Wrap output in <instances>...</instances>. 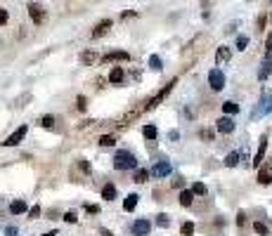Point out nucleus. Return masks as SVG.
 <instances>
[{
	"mask_svg": "<svg viewBox=\"0 0 272 236\" xmlns=\"http://www.w3.org/2000/svg\"><path fill=\"white\" fill-rule=\"evenodd\" d=\"M40 125H43L45 130H52L55 128V116H43V118H40Z\"/></svg>",
	"mask_w": 272,
	"mask_h": 236,
	"instance_id": "393cba45",
	"label": "nucleus"
},
{
	"mask_svg": "<svg viewBox=\"0 0 272 236\" xmlns=\"http://www.w3.org/2000/svg\"><path fill=\"white\" fill-rule=\"evenodd\" d=\"M253 229H256V234H260V236H267V234H270V227H267L265 222H256V224H253Z\"/></svg>",
	"mask_w": 272,
	"mask_h": 236,
	"instance_id": "5701e85b",
	"label": "nucleus"
},
{
	"mask_svg": "<svg viewBox=\"0 0 272 236\" xmlns=\"http://www.w3.org/2000/svg\"><path fill=\"white\" fill-rule=\"evenodd\" d=\"M192 192L197 194V196H206L208 189H206V184H204V182H197V184L192 186Z\"/></svg>",
	"mask_w": 272,
	"mask_h": 236,
	"instance_id": "a878e982",
	"label": "nucleus"
},
{
	"mask_svg": "<svg viewBox=\"0 0 272 236\" xmlns=\"http://www.w3.org/2000/svg\"><path fill=\"white\" fill-rule=\"evenodd\" d=\"M123 78H125V71L121 69V66H116V69L109 73V83H121Z\"/></svg>",
	"mask_w": 272,
	"mask_h": 236,
	"instance_id": "a211bd4d",
	"label": "nucleus"
},
{
	"mask_svg": "<svg viewBox=\"0 0 272 236\" xmlns=\"http://www.w3.org/2000/svg\"><path fill=\"white\" fill-rule=\"evenodd\" d=\"M192 201H194V192H192V189H185V192H180V206L190 208Z\"/></svg>",
	"mask_w": 272,
	"mask_h": 236,
	"instance_id": "f3484780",
	"label": "nucleus"
},
{
	"mask_svg": "<svg viewBox=\"0 0 272 236\" xmlns=\"http://www.w3.org/2000/svg\"><path fill=\"white\" fill-rule=\"evenodd\" d=\"M114 144H116V139H114L111 135H102V137H100V147H114Z\"/></svg>",
	"mask_w": 272,
	"mask_h": 236,
	"instance_id": "bb28decb",
	"label": "nucleus"
},
{
	"mask_svg": "<svg viewBox=\"0 0 272 236\" xmlns=\"http://www.w3.org/2000/svg\"><path fill=\"white\" fill-rule=\"evenodd\" d=\"M267 114H272V95L263 92L260 100H258V104H256V109H253V114H251V118L258 121V118H263V116H267Z\"/></svg>",
	"mask_w": 272,
	"mask_h": 236,
	"instance_id": "f03ea898",
	"label": "nucleus"
},
{
	"mask_svg": "<svg viewBox=\"0 0 272 236\" xmlns=\"http://www.w3.org/2000/svg\"><path fill=\"white\" fill-rule=\"evenodd\" d=\"M26 10H29V17L33 24H43L45 22V8L43 3H36V0H31L29 5H26Z\"/></svg>",
	"mask_w": 272,
	"mask_h": 236,
	"instance_id": "7ed1b4c3",
	"label": "nucleus"
},
{
	"mask_svg": "<svg viewBox=\"0 0 272 236\" xmlns=\"http://www.w3.org/2000/svg\"><path fill=\"white\" fill-rule=\"evenodd\" d=\"M222 111H225L228 116H235L237 111H239V104H235V102H225V104H222Z\"/></svg>",
	"mask_w": 272,
	"mask_h": 236,
	"instance_id": "4be33fe9",
	"label": "nucleus"
},
{
	"mask_svg": "<svg viewBox=\"0 0 272 236\" xmlns=\"http://www.w3.org/2000/svg\"><path fill=\"white\" fill-rule=\"evenodd\" d=\"M114 168L116 170H132V168H138V158L130 151H118L114 156Z\"/></svg>",
	"mask_w": 272,
	"mask_h": 236,
	"instance_id": "f257e3e1",
	"label": "nucleus"
},
{
	"mask_svg": "<svg viewBox=\"0 0 272 236\" xmlns=\"http://www.w3.org/2000/svg\"><path fill=\"white\" fill-rule=\"evenodd\" d=\"M170 170H173V168H170L168 161H159V163L152 168V175H154V177H168Z\"/></svg>",
	"mask_w": 272,
	"mask_h": 236,
	"instance_id": "f8f14e48",
	"label": "nucleus"
},
{
	"mask_svg": "<svg viewBox=\"0 0 272 236\" xmlns=\"http://www.w3.org/2000/svg\"><path fill=\"white\" fill-rule=\"evenodd\" d=\"M265 149H267V132L260 137V144H258V151H256V158H253V168H260L263 165V158H265Z\"/></svg>",
	"mask_w": 272,
	"mask_h": 236,
	"instance_id": "1a4fd4ad",
	"label": "nucleus"
},
{
	"mask_svg": "<svg viewBox=\"0 0 272 236\" xmlns=\"http://www.w3.org/2000/svg\"><path fill=\"white\" fill-rule=\"evenodd\" d=\"M128 17H135V12H132V10H128V12H121V19H128Z\"/></svg>",
	"mask_w": 272,
	"mask_h": 236,
	"instance_id": "c03bdc74",
	"label": "nucleus"
},
{
	"mask_svg": "<svg viewBox=\"0 0 272 236\" xmlns=\"http://www.w3.org/2000/svg\"><path fill=\"white\" fill-rule=\"evenodd\" d=\"M29 215H31V217H38V215H40V206H33L29 210Z\"/></svg>",
	"mask_w": 272,
	"mask_h": 236,
	"instance_id": "ea45409f",
	"label": "nucleus"
},
{
	"mask_svg": "<svg viewBox=\"0 0 272 236\" xmlns=\"http://www.w3.org/2000/svg\"><path fill=\"white\" fill-rule=\"evenodd\" d=\"M85 210H88V213H93V215H97V213H100V206H90V203H85Z\"/></svg>",
	"mask_w": 272,
	"mask_h": 236,
	"instance_id": "58836bf2",
	"label": "nucleus"
},
{
	"mask_svg": "<svg viewBox=\"0 0 272 236\" xmlns=\"http://www.w3.org/2000/svg\"><path fill=\"white\" fill-rule=\"evenodd\" d=\"M3 24H8V10L5 8H0V26H3Z\"/></svg>",
	"mask_w": 272,
	"mask_h": 236,
	"instance_id": "e433bc0d",
	"label": "nucleus"
},
{
	"mask_svg": "<svg viewBox=\"0 0 272 236\" xmlns=\"http://www.w3.org/2000/svg\"><path fill=\"white\" fill-rule=\"evenodd\" d=\"M175 83H177V80L173 78V80H170V83H168V85L163 87V90H161V92H159V95H156V97H152V100H149L147 104H145V107H147V109H154V107H156V104H159V102H161V100H166V95H168L170 90H173V85H175Z\"/></svg>",
	"mask_w": 272,
	"mask_h": 236,
	"instance_id": "6e6552de",
	"label": "nucleus"
},
{
	"mask_svg": "<svg viewBox=\"0 0 272 236\" xmlns=\"http://www.w3.org/2000/svg\"><path fill=\"white\" fill-rule=\"evenodd\" d=\"M265 24H267V15H260L258 17V22H256L258 31H265Z\"/></svg>",
	"mask_w": 272,
	"mask_h": 236,
	"instance_id": "f704fd0d",
	"label": "nucleus"
},
{
	"mask_svg": "<svg viewBox=\"0 0 272 236\" xmlns=\"http://www.w3.org/2000/svg\"><path fill=\"white\" fill-rule=\"evenodd\" d=\"M64 222H69V224H74V222H78V217H76L74 210H69V213H64Z\"/></svg>",
	"mask_w": 272,
	"mask_h": 236,
	"instance_id": "72a5a7b5",
	"label": "nucleus"
},
{
	"mask_svg": "<svg viewBox=\"0 0 272 236\" xmlns=\"http://www.w3.org/2000/svg\"><path fill=\"white\" fill-rule=\"evenodd\" d=\"M270 19H272V15H270Z\"/></svg>",
	"mask_w": 272,
	"mask_h": 236,
	"instance_id": "09e8293b",
	"label": "nucleus"
},
{
	"mask_svg": "<svg viewBox=\"0 0 272 236\" xmlns=\"http://www.w3.org/2000/svg\"><path fill=\"white\" fill-rule=\"evenodd\" d=\"M201 139H208V142H211V139H213V132H211V130H201Z\"/></svg>",
	"mask_w": 272,
	"mask_h": 236,
	"instance_id": "4c0bfd02",
	"label": "nucleus"
},
{
	"mask_svg": "<svg viewBox=\"0 0 272 236\" xmlns=\"http://www.w3.org/2000/svg\"><path fill=\"white\" fill-rule=\"evenodd\" d=\"M156 224H159V227H168L170 224V220H168V215H156Z\"/></svg>",
	"mask_w": 272,
	"mask_h": 236,
	"instance_id": "473e14b6",
	"label": "nucleus"
},
{
	"mask_svg": "<svg viewBox=\"0 0 272 236\" xmlns=\"http://www.w3.org/2000/svg\"><path fill=\"white\" fill-rule=\"evenodd\" d=\"M109 29H111V19H102V22L97 24L95 29H93V33H90V38H102L104 33H109Z\"/></svg>",
	"mask_w": 272,
	"mask_h": 236,
	"instance_id": "ddd939ff",
	"label": "nucleus"
},
{
	"mask_svg": "<svg viewBox=\"0 0 272 236\" xmlns=\"http://www.w3.org/2000/svg\"><path fill=\"white\" fill-rule=\"evenodd\" d=\"M258 184H272V161L258 168Z\"/></svg>",
	"mask_w": 272,
	"mask_h": 236,
	"instance_id": "0eeeda50",
	"label": "nucleus"
},
{
	"mask_svg": "<svg viewBox=\"0 0 272 236\" xmlns=\"http://www.w3.org/2000/svg\"><path fill=\"white\" fill-rule=\"evenodd\" d=\"M180 234H183V236H192V234H194V224H192V222H185L183 227H180Z\"/></svg>",
	"mask_w": 272,
	"mask_h": 236,
	"instance_id": "cd10ccee",
	"label": "nucleus"
},
{
	"mask_svg": "<svg viewBox=\"0 0 272 236\" xmlns=\"http://www.w3.org/2000/svg\"><path fill=\"white\" fill-rule=\"evenodd\" d=\"M26 132H29V128H26V125H19V128H17L3 144H5V147H17V144H22V139L26 137Z\"/></svg>",
	"mask_w": 272,
	"mask_h": 236,
	"instance_id": "423d86ee",
	"label": "nucleus"
},
{
	"mask_svg": "<svg viewBox=\"0 0 272 236\" xmlns=\"http://www.w3.org/2000/svg\"><path fill=\"white\" fill-rule=\"evenodd\" d=\"M149 69H152V71H161V69H163L161 59L156 57V55H152V57H149Z\"/></svg>",
	"mask_w": 272,
	"mask_h": 236,
	"instance_id": "b1692460",
	"label": "nucleus"
},
{
	"mask_svg": "<svg viewBox=\"0 0 272 236\" xmlns=\"http://www.w3.org/2000/svg\"><path fill=\"white\" fill-rule=\"evenodd\" d=\"M272 73V55H265L263 64H260V71H258V80H265Z\"/></svg>",
	"mask_w": 272,
	"mask_h": 236,
	"instance_id": "4468645a",
	"label": "nucleus"
},
{
	"mask_svg": "<svg viewBox=\"0 0 272 236\" xmlns=\"http://www.w3.org/2000/svg\"><path fill=\"white\" fill-rule=\"evenodd\" d=\"M230 57H232V52H230V48H218V52H215V64H225V62H230Z\"/></svg>",
	"mask_w": 272,
	"mask_h": 236,
	"instance_id": "2eb2a0df",
	"label": "nucleus"
},
{
	"mask_svg": "<svg viewBox=\"0 0 272 236\" xmlns=\"http://www.w3.org/2000/svg\"><path fill=\"white\" fill-rule=\"evenodd\" d=\"M81 62H83V64H93V62H95V52L85 50V52L81 55Z\"/></svg>",
	"mask_w": 272,
	"mask_h": 236,
	"instance_id": "7c9ffc66",
	"label": "nucleus"
},
{
	"mask_svg": "<svg viewBox=\"0 0 272 236\" xmlns=\"http://www.w3.org/2000/svg\"><path fill=\"white\" fill-rule=\"evenodd\" d=\"M5 234H8V236H17V227H8V229H5Z\"/></svg>",
	"mask_w": 272,
	"mask_h": 236,
	"instance_id": "37998d69",
	"label": "nucleus"
},
{
	"mask_svg": "<svg viewBox=\"0 0 272 236\" xmlns=\"http://www.w3.org/2000/svg\"><path fill=\"white\" fill-rule=\"evenodd\" d=\"M78 168H81L83 172H90V163L85 161V158H81V161H78Z\"/></svg>",
	"mask_w": 272,
	"mask_h": 236,
	"instance_id": "c9c22d12",
	"label": "nucleus"
},
{
	"mask_svg": "<svg viewBox=\"0 0 272 236\" xmlns=\"http://www.w3.org/2000/svg\"><path fill=\"white\" fill-rule=\"evenodd\" d=\"M102 199H107V201H114L116 199V186L114 184H107L102 189Z\"/></svg>",
	"mask_w": 272,
	"mask_h": 236,
	"instance_id": "aec40b11",
	"label": "nucleus"
},
{
	"mask_svg": "<svg viewBox=\"0 0 272 236\" xmlns=\"http://www.w3.org/2000/svg\"><path fill=\"white\" fill-rule=\"evenodd\" d=\"M215 128H218V132H222V135H230V132L235 130V121H232L230 116H222V118H218Z\"/></svg>",
	"mask_w": 272,
	"mask_h": 236,
	"instance_id": "9b49d317",
	"label": "nucleus"
},
{
	"mask_svg": "<svg viewBox=\"0 0 272 236\" xmlns=\"http://www.w3.org/2000/svg\"><path fill=\"white\" fill-rule=\"evenodd\" d=\"M135 206H138V194H128L123 201V210L130 213V210H135Z\"/></svg>",
	"mask_w": 272,
	"mask_h": 236,
	"instance_id": "dca6fc26",
	"label": "nucleus"
},
{
	"mask_svg": "<svg viewBox=\"0 0 272 236\" xmlns=\"http://www.w3.org/2000/svg\"><path fill=\"white\" fill-rule=\"evenodd\" d=\"M208 85H211V90L220 92L222 87H225V73H222L220 69H211V71H208Z\"/></svg>",
	"mask_w": 272,
	"mask_h": 236,
	"instance_id": "20e7f679",
	"label": "nucleus"
},
{
	"mask_svg": "<svg viewBox=\"0 0 272 236\" xmlns=\"http://www.w3.org/2000/svg\"><path fill=\"white\" fill-rule=\"evenodd\" d=\"M249 48V36H237V50H246Z\"/></svg>",
	"mask_w": 272,
	"mask_h": 236,
	"instance_id": "c85d7f7f",
	"label": "nucleus"
},
{
	"mask_svg": "<svg viewBox=\"0 0 272 236\" xmlns=\"http://www.w3.org/2000/svg\"><path fill=\"white\" fill-rule=\"evenodd\" d=\"M142 132H145V137H147V139H156V128H154V125H145V128H142Z\"/></svg>",
	"mask_w": 272,
	"mask_h": 236,
	"instance_id": "c756f323",
	"label": "nucleus"
},
{
	"mask_svg": "<svg viewBox=\"0 0 272 236\" xmlns=\"http://www.w3.org/2000/svg\"><path fill=\"white\" fill-rule=\"evenodd\" d=\"M10 210H12V213H15V215H22V213H26L29 208H26V203H24V201L19 199V201H15V203L10 206Z\"/></svg>",
	"mask_w": 272,
	"mask_h": 236,
	"instance_id": "6ab92c4d",
	"label": "nucleus"
},
{
	"mask_svg": "<svg viewBox=\"0 0 272 236\" xmlns=\"http://www.w3.org/2000/svg\"><path fill=\"white\" fill-rule=\"evenodd\" d=\"M55 234H57V231H55V229H52V231H45L43 236H55Z\"/></svg>",
	"mask_w": 272,
	"mask_h": 236,
	"instance_id": "49530a36",
	"label": "nucleus"
},
{
	"mask_svg": "<svg viewBox=\"0 0 272 236\" xmlns=\"http://www.w3.org/2000/svg\"><path fill=\"white\" fill-rule=\"evenodd\" d=\"M78 109H81V111H83V109H85V97H83V95H81V97H78Z\"/></svg>",
	"mask_w": 272,
	"mask_h": 236,
	"instance_id": "a18cd8bd",
	"label": "nucleus"
},
{
	"mask_svg": "<svg viewBox=\"0 0 272 236\" xmlns=\"http://www.w3.org/2000/svg\"><path fill=\"white\" fill-rule=\"evenodd\" d=\"M149 229H152V222H149L147 217H140V220H135V222L130 224V231H132L135 236H147Z\"/></svg>",
	"mask_w": 272,
	"mask_h": 236,
	"instance_id": "39448f33",
	"label": "nucleus"
},
{
	"mask_svg": "<svg viewBox=\"0 0 272 236\" xmlns=\"http://www.w3.org/2000/svg\"><path fill=\"white\" fill-rule=\"evenodd\" d=\"M225 165H228V168H235V165H239V151H232V154H228V156H225Z\"/></svg>",
	"mask_w": 272,
	"mask_h": 236,
	"instance_id": "412c9836",
	"label": "nucleus"
},
{
	"mask_svg": "<svg viewBox=\"0 0 272 236\" xmlns=\"http://www.w3.org/2000/svg\"><path fill=\"white\" fill-rule=\"evenodd\" d=\"M244 222H246V215H244V213H239V215H237V224H239V227H242Z\"/></svg>",
	"mask_w": 272,
	"mask_h": 236,
	"instance_id": "79ce46f5",
	"label": "nucleus"
},
{
	"mask_svg": "<svg viewBox=\"0 0 272 236\" xmlns=\"http://www.w3.org/2000/svg\"><path fill=\"white\" fill-rule=\"evenodd\" d=\"M102 236H111V231H102Z\"/></svg>",
	"mask_w": 272,
	"mask_h": 236,
	"instance_id": "de8ad7c7",
	"label": "nucleus"
},
{
	"mask_svg": "<svg viewBox=\"0 0 272 236\" xmlns=\"http://www.w3.org/2000/svg\"><path fill=\"white\" fill-rule=\"evenodd\" d=\"M265 50H267V55H272V36H267V43H265Z\"/></svg>",
	"mask_w": 272,
	"mask_h": 236,
	"instance_id": "a19ab883",
	"label": "nucleus"
},
{
	"mask_svg": "<svg viewBox=\"0 0 272 236\" xmlns=\"http://www.w3.org/2000/svg\"><path fill=\"white\" fill-rule=\"evenodd\" d=\"M147 177H149V172H147V170H138V172H135V177H132V179H135L138 184H142V182H147Z\"/></svg>",
	"mask_w": 272,
	"mask_h": 236,
	"instance_id": "2f4dec72",
	"label": "nucleus"
},
{
	"mask_svg": "<svg viewBox=\"0 0 272 236\" xmlns=\"http://www.w3.org/2000/svg\"><path fill=\"white\" fill-rule=\"evenodd\" d=\"M128 59H130V55H128L125 50H116V52H107V55L102 57V62L104 64H109V62H128Z\"/></svg>",
	"mask_w": 272,
	"mask_h": 236,
	"instance_id": "9d476101",
	"label": "nucleus"
}]
</instances>
